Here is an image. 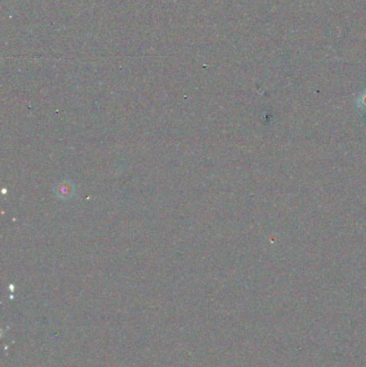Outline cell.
Instances as JSON below:
<instances>
[{
	"mask_svg": "<svg viewBox=\"0 0 366 367\" xmlns=\"http://www.w3.org/2000/svg\"><path fill=\"white\" fill-rule=\"evenodd\" d=\"M358 104L360 106V108L366 109V92H363L362 95L359 97Z\"/></svg>",
	"mask_w": 366,
	"mask_h": 367,
	"instance_id": "obj_1",
	"label": "cell"
}]
</instances>
